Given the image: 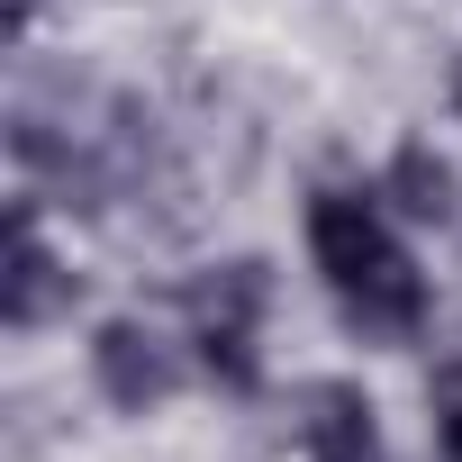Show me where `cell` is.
<instances>
[{
	"label": "cell",
	"mask_w": 462,
	"mask_h": 462,
	"mask_svg": "<svg viewBox=\"0 0 462 462\" xmlns=\"http://www.w3.org/2000/svg\"><path fill=\"white\" fill-rule=\"evenodd\" d=\"M309 254L345 309V327H363L372 345H408L426 327V273L408 263V245L390 236L381 199L363 190H318L309 199Z\"/></svg>",
	"instance_id": "cell-1"
},
{
	"label": "cell",
	"mask_w": 462,
	"mask_h": 462,
	"mask_svg": "<svg viewBox=\"0 0 462 462\" xmlns=\"http://www.w3.org/2000/svg\"><path fill=\"white\" fill-rule=\"evenodd\" d=\"M263 309H273V273L245 254V263H217L181 291V318H190V345H199V372L226 381V390H254L263 381Z\"/></svg>",
	"instance_id": "cell-2"
},
{
	"label": "cell",
	"mask_w": 462,
	"mask_h": 462,
	"mask_svg": "<svg viewBox=\"0 0 462 462\" xmlns=\"http://www.w3.org/2000/svg\"><path fill=\"white\" fill-rule=\"evenodd\" d=\"M64 300H73V273H64V263L46 254V236H37V199H10V273H0V327L28 336V327H46Z\"/></svg>",
	"instance_id": "cell-3"
},
{
	"label": "cell",
	"mask_w": 462,
	"mask_h": 462,
	"mask_svg": "<svg viewBox=\"0 0 462 462\" xmlns=\"http://www.w3.org/2000/svg\"><path fill=\"white\" fill-rule=\"evenodd\" d=\"M91 381H100V399H109V408L145 417V408H163V399H172V354H163L136 318H109V327L91 336Z\"/></svg>",
	"instance_id": "cell-4"
},
{
	"label": "cell",
	"mask_w": 462,
	"mask_h": 462,
	"mask_svg": "<svg viewBox=\"0 0 462 462\" xmlns=\"http://www.w3.org/2000/svg\"><path fill=\"white\" fill-rule=\"evenodd\" d=\"M300 462H381V417L354 381H318L300 399Z\"/></svg>",
	"instance_id": "cell-5"
},
{
	"label": "cell",
	"mask_w": 462,
	"mask_h": 462,
	"mask_svg": "<svg viewBox=\"0 0 462 462\" xmlns=\"http://www.w3.org/2000/svg\"><path fill=\"white\" fill-rule=\"evenodd\" d=\"M381 199H390L399 217H417V226H444V217H453V163H444L435 145H399L390 172H381Z\"/></svg>",
	"instance_id": "cell-6"
},
{
	"label": "cell",
	"mask_w": 462,
	"mask_h": 462,
	"mask_svg": "<svg viewBox=\"0 0 462 462\" xmlns=\"http://www.w3.org/2000/svg\"><path fill=\"white\" fill-rule=\"evenodd\" d=\"M435 435H444V462H462V372H444L435 390Z\"/></svg>",
	"instance_id": "cell-7"
},
{
	"label": "cell",
	"mask_w": 462,
	"mask_h": 462,
	"mask_svg": "<svg viewBox=\"0 0 462 462\" xmlns=\"http://www.w3.org/2000/svg\"><path fill=\"white\" fill-rule=\"evenodd\" d=\"M453 109H462V64H453Z\"/></svg>",
	"instance_id": "cell-8"
}]
</instances>
